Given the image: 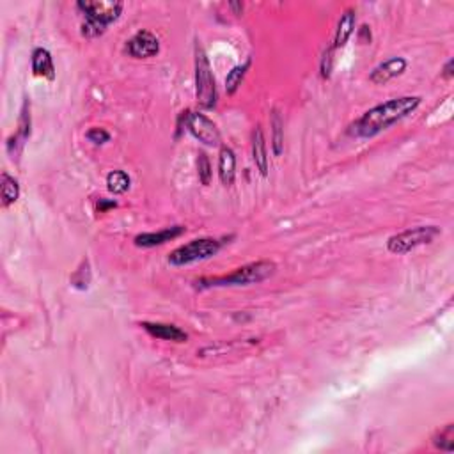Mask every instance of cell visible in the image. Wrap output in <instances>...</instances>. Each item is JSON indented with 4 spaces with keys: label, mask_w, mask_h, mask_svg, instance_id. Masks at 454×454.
<instances>
[{
    "label": "cell",
    "mask_w": 454,
    "mask_h": 454,
    "mask_svg": "<svg viewBox=\"0 0 454 454\" xmlns=\"http://www.w3.org/2000/svg\"><path fill=\"white\" fill-rule=\"evenodd\" d=\"M229 6H231V8L235 9L236 15H242V13H243V4H242V2H231V4H229Z\"/></svg>",
    "instance_id": "cell-28"
},
{
    "label": "cell",
    "mask_w": 454,
    "mask_h": 454,
    "mask_svg": "<svg viewBox=\"0 0 454 454\" xmlns=\"http://www.w3.org/2000/svg\"><path fill=\"white\" fill-rule=\"evenodd\" d=\"M275 274V263L272 261H256L243 265L236 268L229 275H220V277H210L197 281V288H224V286H249V284H258V282L267 281L268 277Z\"/></svg>",
    "instance_id": "cell-3"
},
{
    "label": "cell",
    "mask_w": 454,
    "mask_h": 454,
    "mask_svg": "<svg viewBox=\"0 0 454 454\" xmlns=\"http://www.w3.org/2000/svg\"><path fill=\"white\" fill-rule=\"evenodd\" d=\"M249 68H251V59H247L243 64H238V66L233 68L229 71V75L226 77V93L227 94H235L238 91V87L242 86L245 75H247Z\"/></svg>",
    "instance_id": "cell-20"
},
{
    "label": "cell",
    "mask_w": 454,
    "mask_h": 454,
    "mask_svg": "<svg viewBox=\"0 0 454 454\" xmlns=\"http://www.w3.org/2000/svg\"><path fill=\"white\" fill-rule=\"evenodd\" d=\"M355 24H357V15L355 9H346L343 15H340L339 22H337L336 29V38H334V50L337 48H343L348 40L352 38V34L355 32Z\"/></svg>",
    "instance_id": "cell-15"
},
{
    "label": "cell",
    "mask_w": 454,
    "mask_h": 454,
    "mask_svg": "<svg viewBox=\"0 0 454 454\" xmlns=\"http://www.w3.org/2000/svg\"><path fill=\"white\" fill-rule=\"evenodd\" d=\"M79 277H80V281L75 282L73 286L79 288V290H87V286H89V282H91V272H89V263H87V259H84L82 267L77 270V274H75L71 279H79Z\"/></svg>",
    "instance_id": "cell-23"
},
{
    "label": "cell",
    "mask_w": 454,
    "mask_h": 454,
    "mask_svg": "<svg viewBox=\"0 0 454 454\" xmlns=\"http://www.w3.org/2000/svg\"><path fill=\"white\" fill-rule=\"evenodd\" d=\"M142 329L151 337H157L162 340H173V343H187L188 334L181 330L180 327L171 325V323H155V321H144L141 323Z\"/></svg>",
    "instance_id": "cell-10"
},
{
    "label": "cell",
    "mask_w": 454,
    "mask_h": 454,
    "mask_svg": "<svg viewBox=\"0 0 454 454\" xmlns=\"http://www.w3.org/2000/svg\"><path fill=\"white\" fill-rule=\"evenodd\" d=\"M197 174H199V181L204 187L212 183V164H210V158H208V155L204 151H199V155H197Z\"/></svg>",
    "instance_id": "cell-22"
},
{
    "label": "cell",
    "mask_w": 454,
    "mask_h": 454,
    "mask_svg": "<svg viewBox=\"0 0 454 454\" xmlns=\"http://www.w3.org/2000/svg\"><path fill=\"white\" fill-rule=\"evenodd\" d=\"M194 61H196V96L197 103L203 109L212 110L217 105V86L215 77H213L212 64L208 59L206 52L201 47L199 41H196V52H194Z\"/></svg>",
    "instance_id": "cell-4"
},
{
    "label": "cell",
    "mask_w": 454,
    "mask_h": 454,
    "mask_svg": "<svg viewBox=\"0 0 454 454\" xmlns=\"http://www.w3.org/2000/svg\"><path fill=\"white\" fill-rule=\"evenodd\" d=\"M440 235V229L437 226H417L407 229L403 233L391 236L387 242V249L392 254H407L421 245H428Z\"/></svg>",
    "instance_id": "cell-6"
},
{
    "label": "cell",
    "mask_w": 454,
    "mask_h": 454,
    "mask_svg": "<svg viewBox=\"0 0 454 454\" xmlns=\"http://www.w3.org/2000/svg\"><path fill=\"white\" fill-rule=\"evenodd\" d=\"M29 137H31V112H29V103L25 102L24 109H22L20 123H18V132L8 142V151L11 155V158L20 155L22 148L29 141Z\"/></svg>",
    "instance_id": "cell-12"
},
{
    "label": "cell",
    "mask_w": 454,
    "mask_h": 454,
    "mask_svg": "<svg viewBox=\"0 0 454 454\" xmlns=\"http://www.w3.org/2000/svg\"><path fill=\"white\" fill-rule=\"evenodd\" d=\"M0 196H2V206L9 208L15 204L20 197V185L8 173H2V181H0Z\"/></svg>",
    "instance_id": "cell-17"
},
{
    "label": "cell",
    "mask_w": 454,
    "mask_h": 454,
    "mask_svg": "<svg viewBox=\"0 0 454 454\" xmlns=\"http://www.w3.org/2000/svg\"><path fill=\"white\" fill-rule=\"evenodd\" d=\"M220 249H222V242L220 240L197 238L185 243L181 247L174 249L169 254V263L173 267H187V265H192V263L213 258V256L219 254Z\"/></svg>",
    "instance_id": "cell-5"
},
{
    "label": "cell",
    "mask_w": 454,
    "mask_h": 454,
    "mask_svg": "<svg viewBox=\"0 0 454 454\" xmlns=\"http://www.w3.org/2000/svg\"><path fill=\"white\" fill-rule=\"evenodd\" d=\"M116 206H118V203H116V201H107V199L98 201V212L100 213H105L107 210H110V208H116Z\"/></svg>",
    "instance_id": "cell-26"
},
{
    "label": "cell",
    "mask_w": 454,
    "mask_h": 454,
    "mask_svg": "<svg viewBox=\"0 0 454 454\" xmlns=\"http://www.w3.org/2000/svg\"><path fill=\"white\" fill-rule=\"evenodd\" d=\"M187 126L190 134L204 146L215 148L220 144V132L215 123L201 112H188Z\"/></svg>",
    "instance_id": "cell-7"
},
{
    "label": "cell",
    "mask_w": 454,
    "mask_h": 454,
    "mask_svg": "<svg viewBox=\"0 0 454 454\" xmlns=\"http://www.w3.org/2000/svg\"><path fill=\"white\" fill-rule=\"evenodd\" d=\"M32 73L36 77H41V79L54 80L55 79V66L54 59H52V54L47 50V48H36L32 52Z\"/></svg>",
    "instance_id": "cell-14"
},
{
    "label": "cell",
    "mask_w": 454,
    "mask_h": 454,
    "mask_svg": "<svg viewBox=\"0 0 454 454\" xmlns=\"http://www.w3.org/2000/svg\"><path fill=\"white\" fill-rule=\"evenodd\" d=\"M183 233H185L183 226L167 227V229H164V231H158V233H144V235L135 236V245H137V247H142V249L157 247V245H164V243L171 242V240L180 238Z\"/></svg>",
    "instance_id": "cell-11"
},
{
    "label": "cell",
    "mask_w": 454,
    "mask_h": 454,
    "mask_svg": "<svg viewBox=\"0 0 454 454\" xmlns=\"http://www.w3.org/2000/svg\"><path fill=\"white\" fill-rule=\"evenodd\" d=\"M421 102H423L421 96H400V98H392L389 102L373 107L352 126L353 134L362 139L375 137L384 130L391 128L394 123L410 116L421 105Z\"/></svg>",
    "instance_id": "cell-1"
},
{
    "label": "cell",
    "mask_w": 454,
    "mask_h": 454,
    "mask_svg": "<svg viewBox=\"0 0 454 454\" xmlns=\"http://www.w3.org/2000/svg\"><path fill=\"white\" fill-rule=\"evenodd\" d=\"M334 47H330L329 50L325 52L323 55V59H321V77L323 79H329L330 73H332V66H334Z\"/></svg>",
    "instance_id": "cell-25"
},
{
    "label": "cell",
    "mask_w": 454,
    "mask_h": 454,
    "mask_svg": "<svg viewBox=\"0 0 454 454\" xmlns=\"http://www.w3.org/2000/svg\"><path fill=\"white\" fill-rule=\"evenodd\" d=\"M86 139L89 142H93L94 146H103V144H107V142L110 141V134L103 128H93V130H89V132H87Z\"/></svg>",
    "instance_id": "cell-24"
},
{
    "label": "cell",
    "mask_w": 454,
    "mask_h": 454,
    "mask_svg": "<svg viewBox=\"0 0 454 454\" xmlns=\"http://www.w3.org/2000/svg\"><path fill=\"white\" fill-rule=\"evenodd\" d=\"M270 126H272V149H274L275 157H281L282 151H284V123H282L281 114L277 110L272 112V119H270Z\"/></svg>",
    "instance_id": "cell-18"
},
{
    "label": "cell",
    "mask_w": 454,
    "mask_h": 454,
    "mask_svg": "<svg viewBox=\"0 0 454 454\" xmlns=\"http://www.w3.org/2000/svg\"><path fill=\"white\" fill-rule=\"evenodd\" d=\"M453 66H454V61L453 59L447 61L446 66H444V70H442V77H444V79H453V75H454Z\"/></svg>",
    "instance_id": "cell-27"
},
{
    "label": "cell",
    "mask_w": 454,
    "mask_h": 454,
    "mask_svg": "<svg viewBox=\"0 0 454 454\" xmlns=\"http://www.w3.org/2000/svg\"><path fill=\"white\" fill-rule=\"evenodd\" d=\"M130 185H132V180L125 171H112L107 176V188L114 196H121V194L128 192Z\"/></svg>",
    "instance_id": "cell-19"
},
{
    "label": "cell",
    "mask_w": 454,
    "mask_h": 454,
    "mask_svg": "<svg viewBox=\"0 0 454 454\" xmlns=\"http://www.w3.org/2000/svg\"><path fill=\"white\" fill-rule=\"evenodd\" d=\"M433 446L440 451H454V424H447L444 430L437 431L433 437Z\"/></svg>",
    "instance_id": "cell-21"
},
{
    "label": "cell",
    "mask_w": 454,
    "mask_h": 454,
    "mask_svg": "<svg viewBox=\"0 0 454 454\" xmlns=\"http://www.w3.org/2000/svg\"><path fill=\"white\" fill-rule=\"evenodd\" d=\"M219 176L222 185L231 187L236 178V155L231 148L222 146L219 155Z\"/></svg>",
    "instance_id": "cell-16"
},
{
    "label": "cell",
    "mask_w": 454,
    "mask_h": 454,
    "mask_svg": "<svg viewBox=\"0 0 454 454\" xmlns=\"http://www.w3.org/2000/svg\"><path fill=\"white\" fill-rule=\"evenodd\" d=\"M77 9L84 16L82 34L86 38H96L102 36L110 24L118 20L125 4L112 0H86V2H77Z\"/></svg>",
    "instance_id": "cell-2"
},
{
    "label": "cell",
    "mask_w": 454,
    "mask_h": 454,
    "mask_svg": "<svg viewBox=\"0 0 454 454\" xmlns=\"http://www.w3.org/2000/svg\"><path fill=\"white\" fill-rule=\"evenodd\" d=\"M126 52L134 59H148L160 52V41L149 31H139L126 41Z\"/></svg>",
    "instance_id": "cell-8"
},
{
    "label": "cell",
    "mask_w": 454,
    "mask_h": 454,
    "mask_svg": "<svg viewBox=\"0 0 454 454\" xmlns=\"http://www.w3.org/2000/svg\"><path fill=\"white\" fill-rule=\"evenodd\" d=\"M252 160H254L259 174L263 178H267L270 167H268L267 141H265V134H263L261 126H256L254 132H252Z\"/></svg>",
    "instance_id": "cell-13"
},
{
    "label": "cell",
    "mask_w": 454,
    "mask_h": 454,
    "mask_svg": "<svg viewBox=\"0 0 454 454\" xmlns=\"http://www.w3.org/2000/svg\"><path fill=\"white\" fill-rule=\"evenodd\" d=\"M407 59H403V57H392V59L378 64V66L371 71V75H369V80H371L373 84H376V86H385V84L391 82L392 79L403 75L405 71H407Z\"/></svg>",
    "instance_id": "cell-9"
}]
</instances>
